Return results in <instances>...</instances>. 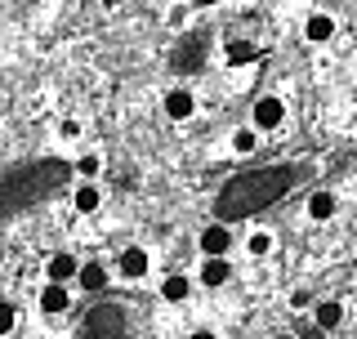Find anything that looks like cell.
I'll list each match as a JSON object with an SVG mask.
<instances>
[{
  "instance_id": "e0dca14e",
  "label": "cell",
  "mask_w": 357,
  "mask_h": 339,
  "mask_svg": "<svg viewBox=\"0 0 357 339\" xmlns=\"http://www.w3.org/2000/svg\"><path fill=\"white\" fill-rule=\"evenodd\" d=\"M340 322H344V303H340V299L317 303V326H321V331H335Z\"/></svg>"
},
{
  "instance_id": "ba28073f",
  "label": "cell",
  "mask_w": 357,
  "mask_h": 339,
  "mask_svg": "<svg viewBox=\"0 0 357 339\" xmlns=\"http://www.w3.org/2000/svg\"><path fill=\"white\" fill-rule=\"evenodd\" d=\"M197 50H206L201 36H188L183 45H178V59H170V67H174V72H197L201 59H206V54H197Z\"/></svg>"
},
{
  "instance_id": "7c38bea8",
  "label": "cell",
  "mask_w": 357,
  "mask_h": 339,
  "mask_svg": "<svg viewBox=\"0 0 357 339\" xmlns=\"http://www.w3.org/2000/svg\"><path fill=\"white\" fill-rule=\"evenodd\" d=\"M228 277H232V268H228V259H223V255L206 259V268H201V286H223Z\"/></svg>"
},
{
  "instance_id": "484cf974",
  "label": "cell",
  "mask_w": 357,
  "mask_h": 339,
  "mask_svg": "<svg viewBox=\"0 0 357 339\" xmlns=\"http://www.w3.org/2000/svg\"><path fill=\"white\" fill-rule=\"evenodd\" d=\"M188 339H215V335H210V331H197V335H188Z\"/></svg>"
},
{
  "instance_id": "7a4b0ae2",
  "label": "cell",
  "mask_w": 357,
  "mask_h": 339,
  "mask_svg": "<svg viewBox=\"0 0 357 339\" xmlns=\"http://www.w3.org/2000/svg\"><path fill=\"white\" fill-rule=\"evenodd\" d=\"M67 174H72V165L54 161V156H45V161H27L18 170H5V174H0V219L14 214V210H22V206L45 201L54 188L67 183Z\"/></svg>"
},
{
  "instance_id": "5bb4252c",
  "label": "cell",
  "mask_w": 357,
  "mask_h": 339,
  "mask_svg": "<svg viewBox=\"0 0 357 339\" xmlns=\"http://www.w3.org/2000/svg\"><path fill=\"white\" fill-rule=\"evenodd\" d=\"M331 214H335V192H312V197H308V219L326 223Z\"/></svg>"
},
{
  "instance_id": "2e32d148",
  "label": "cell",
  "mask_w": 357,
  "mask_h": 339,
  "mask_svg": "<svg viewBox=\"0 0 357 339\" xmlns=\"http://www.w3.org/2000/svg\"><path fill=\"white\" fill-rule=\"evenodd\" d=\"M67 303H72V299H67V290L59 286V281H50V286L40 290V308H45V312H63Z\"/></svg>"
},
{
  "instance_id": "9a60e30c",
  "label": "cell",
  "mask_w": 357,
  "mask_h": 339,
  "mask_svg": "<svg viewBox=\"0 0 357 339\" xmlns=\"http://www.w3.org/2000/svg\"><path fill=\"white\" fill-rule=\"evenodd\" d=\"M76 277H81V286L89 290V295L107 286V268L103 264H81V268H76Z\"/></svg>"
},
{
  "instance_id": "30bf717a",
  "label": "cell",
  "mask_w": 357,
  "mask_h": 339,
  "mask_svg": "<svg viewBox=\"0 0 357 339\" xmlns=\"http://www.w3.org/2000/svg\"><path fill=\"white\" fill-rule=\"evenodd\" d=\"M192 94H188V89H170V94H165V116L170 121H188L192 116Z\"/></svg>"
},
{
  "instance_id": "44dd1931",
  "label": "cell",
  "mask_w": 357,
  "mask_h": 339,
  "mask_svg": "<svg viewBox=\"0 0 357 339\" xmlns=\"http://www.w3.org/2000/svg\"><path fill=\"white\" fill-rule=\"evenodd\" d=\"M98 165H103V161H98V156H81V161H76L72 170H76V174H81V179H94V174H98Z\"/></svg>"
},
{
  "instance_id": "d6986e66",
  "label": "cell",
  "mask_w": 357,
  "mask_h": 339,
  "mask_svg": "<svg viewBox=\"0 0 357 339\" xmlns=\"http://www.w3.org/2000/svg\"><path fill=\"white\" fill-rule=\"evenodd\" d=\"M255 143H259V134H255V126H245V130H237V134H232V148H237L241 156H245V152H255Z\"/></svg>"
},
{
  "instance_id": "277c9868",
  "label": "cell",
  "mask_w": 357,
  "mask_h": 339,
  "mask_svg": "<svg viewBox=\"0 0 357 339\" xmlns=\"http://www.w3.org/2000/svg\"><path fill=\"white\" fill-rule=\"evenodd\" d=\"M282 121H286V103H282V98H273V94L259 98V103H255V112H250V126H255V130H277Z\"/></svg>"
},
{
  "instance_id": "6da1fadb",
  "label": "cell",
  "mask_w": 357,
  "mask_h": 339,
  "mask_svg": "<svg viewBox=\"0 0 357 339\" xmlns=\"http://www.w3.org/2000/svg\"><path fill=\"white\" fill-rule=\"evenodd\" d=\"M308 165H264V170H245V174H232L228 183L219 188L215 197V219L219 223H237V219H250V214L268 210L273 201L290 197L299 183H304Z\"/></svg>"
},
{
  "instance_id": "4fadbf2b",
  "label": "cell",
  "mask_w": 357,
  "mask_h": 339,
  "mask_svg": "<svg viewBox=\"0 0 357 339\" xmlns=\"http://www.w3.org/2000/svg\"><path fill=\"white\" fill-rule=\"evenodd\" d=\"M304 36H308L312 45L331 40V36H335V18H331V14H312V18H308V27H304Z\"/></svg>"
},
{
  "instance_id": "8992f818",
  "label": "cell",
  "mask_w": 357,
  "mask_h": 339,
  "mask_svg": "<svg viewBox=\"0 0 357 339\" xmlns=\"http://www.w3.org/2000/svg\"><path fill=\"white\" fill-rule=\"evenodd\" d=\"M223 63H228V67L259 63V45H255V40H228V45H223Z\"/></svg>"
},
{
  "instance_id": "8fae6325",
  "label": "cell",
  "mask_w": 357,
  "mask_h": 339,
  "mask_svg": "<svg viewBox=\"0 0 357 339\" xmlns=\"http://www.w3.org/2000/svg\"><path fill=\"white\" fill-rule=\"evenodd\" d=\"M72 206L81 210V214H94L98 206H103V192L94 188V179H85V183H81V188L72 192Z\"/></svg>"
},
{
  "instance_id": "ffe728a7",
  "label": "cell",
  "mask_w": 357,
  "mask_h": 339,
  "mask_svg": "<svg viewBox=\"0 0 357 339\" xmlns=\"http://www.w3.org/2000/svg\"><path fill=\"white\" fill-rule=\"evenodd\" d=\"M245 250H250L255 259H264L268 250H273V232H255L250 241H245Z\"/></svg>"
},
{
  "instance_id": "603a6c76",
  "label": "cell",
  "mask_w": 357,
  "mask_h": 339,
  "mask_svg": "<svg viewBox=\"0 0 357 339\" xmlns=\"http://www.w3.org/2000/svg\"><path fill=\"white\" fill-rule=\"evenodd\" d=\"M308 303H312V295H308V290H295V295H290V308H295V312H304Z\"/></svg>"
},
{
  "instance_id": "cb8c5ba5",
  "label": "cell",
  "mask_w": 357,
  "mask_h": 339,
  "mask_svg": "<svg viewBox=\"0 0 357 339\" xmlns=\"http://www.w3.org/2000/svg\"><path fill=\"white\" fill-rule=\"evenodd\" d=\"M59 134H63V139H76V134H81V121H63Z\"/></svg>"
},
{
  "instance_id": "ac0fdd59",
  "label": "cell",
  "mask_w": 357,
  "mask_h": 339,
  "mask_svg": "<svg viewBox=\"0 0 357 339\" xmlns=\"http://www.w3.org/2000/svg\"><path fill=\"white\" fill-rule=\"evenodd\" d=\"M161 295L170 299V303H183L188 295H192V281L188 277H165V286H161Z\"/></svg>"
},
{
  "instance_id": "9c48e42d",
  "label": "cell",
  "mask_w": 357,
  "mask_h": 339,
  "mask_svg": "<svg viewBox=\"0 0 357 339\" xmlns=\"http://www.w3.org/2000/svg\"><path fill=\"white\" fill-rule=\"evenodd\" d=\"M76 268H81V264H76V255L59 250V255H50L45 273H50V281H59V286H63V281H72V277H76Z\"/></svg>"
},
{
  "instance_id": "3957f363",
  "label": "cell",
  "mask_w": 357,
  "mask_h": 339,
  "mask_svg": "<svg viewBox=\"0 0 357 339\" xmlns=\"http://www.w3.org/2000/svg\"><path fill=\"white\" fill-rule=\"evenodd\" d=\"M81 339H130V331H126V312H121V303H94V308L85 312Z\"/></svg>"
},
{
  "instance_id": "5b68a950",
  "label": "cell",
  "mask_w": 357,
  "mask_h": 339,
  "mask_svg": "<svg viewBox=\"0 0 357 339\" xmlns=\"http://www.w3.org/2000/svg\"><path fill=\"white\" fill-rule=\"evenodd\" d=\"M228 246H232V232H228V223H210L206 232H201V255L206 259H215V255H228Z\"/></svg>"
},
{
  "instance_id": "52a82bcc",
  "label": "cell",
  "mask_w": 357,
  "mask_h": 339,
  "mask_svg": "<svg viewBox=\"0 0 357 339\" xmlns=\"http://www.w3.org/2000/svg\"><path fill=\"white\" fill-rule=\"evenodd\" d=\"M116 268H121L130 281L148 277V250H143V246H126V250H121V259H116Z\"/></svg>"
},
{
  "instance_id": "d4e9b609",
  "label": "cell",
  "mask_w": 357,
  "mask_h": 339,
  "mask_svg": "<svg viewBox=\"0 0 357 339\" xmlns=\"http://www.w3.org/2000/svg\"><path fill=\"white\" fill-rule=\"evenodd\" d=\"M299 339H326V331H321V326H312V331H304Z\"/></svg>"
},
{
  "instance_id": "4316f807",
  "label": "cell",
  "mask_w": 357,
  "mask_h": 339,
  "mask_svg": "<svg viewBox=\"0 0 357 339\" xmlns=\"http://www.w3.org/2000/svg\"><path fill=\"white\" fill-rule=\"evenodd\" d=\"M192 5H201V9H206V5H219V0H192Z\"/></svg>"
},
{
  "instance_id": "7402d4cb",
  "label": "cell",
  "mask_w": 357,
  "mask_h": 339,
  "mask_svg": "<svg viewBox=\"0 0 357 339\" xmlns=\"http://www.w3.org/2000/svg\"><path fill=\"white\" fill-rule=\"evenodd\" d=\"M9 331H14V308L0 303V335H9Z\"/></svg>"
}]
</instances>
